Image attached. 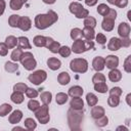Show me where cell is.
<instances>
[{
  "label": "cell",
  "mask_w": 131,
  "mask_h": 131,
  "mask_svg": "<svg viewBox=\"0 0 131 131\" xmlns=\"http://www.w3.org/2000/svg\"><path fill=\"white\" fill-rule=\"evenodd\" d=\"M58 19V15L55 11L53 10H49L47 13L45 14H38L35 16V27L39 30H45L47 28H49L50 26H52L55 21H57Z\"/></svg>",
  "instance_id": "obj_1"
},
{
  "label": "cell",
  "mask_w": 131,
  "mask_h": 131,
  "mask_svg": "<svg viewBox=\"0 0 131 131\" xmlns=\"http://www.w3.org/2000/svg\"><path fill=\"white\" fill-rule=\"evenodd\" d=\"M68 123L70 129L72 130H79L81 128V123L83 121V110H73L70 108L68 111Z\"/></svg>",
  "instance_id": "obj_2"
},
{
  "label": "cell",
  "mask_w": 131,
  "mask_h": 131,
  "mask_svg": "<svg viewBox=\"0 0 131 131\" xmlns=\"http://www.w3.org/2000/svg\"><path fill=\"white\" fill-rule=\"evenodd\" d=\"M94 48V43L92 41H89V40H82V39H77V40H74V43L72 45V51L77 53V54H80L82 52H85L87 50H90V49H93Z\"/></svg>",
  "instance_id": "obj_3"
},
{
  "label": "cell",
  "mask_w": 131,
  "mask_h": 131,
  "mask_svg": "<svg viewBox=\"0 0 131 131\" xmlns=\"http://www.w3.org/2000/svg\"><path fill=\"white\" fill-rule=\"evenodd\" d=\"M70 69L74 73H85L88 70V61L85 58H74L70 62Z\"/></svg>",
  "instance_id": "obj_4"
},
{
  "label": "cell",
  "mask_w": 131,
  "mask_h": 131,
  "mask_svg": "<svg viewBox=\"0 0 131 131\" xmlns=\"http://www.w3.org/2000/svg\"><path fill=\"white\" fill-rule=\"evenodd\" d=\"M69 9L73 14H75L77 18H85L89 15V11L79 2H72L69 6Z\"/></svg>",
  "instance_id": "obj_5"
},
{
  "label": "cell",
  "mask_w": 131,
  "mask_h": 131,
  "mask_svg": "<svg viewBox=\"0 0 131 131\" xmlns=\"http://www.w3.org/2000/svg\"><path fill=\"white\" fill-rule=\"evenodd\" d=\"M19 61L27 71H33L37 66V61L31 52H24Z\"/></svg>",
  "instance_id": "obj_6"
},
{
  "label": "cell",
  "mask_w": 131,
  "mask_h": 131,
  "mask_svg": "<svg viewBox=\"0 0 131 131\" xmlns=\"http://www.w3.org/2000/svg\"><path fill=\"white\" fill-rule=\"evenodd\" d=\"M35 117L37 118L39 123L47 124L49 122V120H50V116H49V111H48L47 104H43V105L39 106L38 110L35 111Z\"/></svg>",
  "instance_id": "obj_7"
},
{
  "label": "cell",
  "mask_w": 131,
  "mask_h": 131,
  "mask_svg": "<svg viewBox=\"0 0 131 131\" xmlns=\"http://www.w3.org/2000/svg\"><path fill=\"white\" fill-rule=\"evenodd\" d=\"M46 78H47V73L44 70L35 71L32 74H30L28 77L29 81L34 85H40L41 83H43L46 80Z\"/></svg>",
  "instance_id": "obj_8"
},
{
  "label": "cell",
  "mask_w": 131,
  "mask_h": 131,
  "mask_svg": "<svg viewBox=\"0 0 131 131\" xmlns=\"http://www.w3.org/2000/svg\"><path fill=\"white\" fill-rule=\"evenodd\" d=\"M104 66H106V68L110 70L117 69L119 66V57L116 55H107L104 58Z\"/></svg>",
  "instance_id": "obj_9"
},
{
  "label": "cell",
  "mask_w": 131,
  "mask_h": 131,
  "mask_svg": "<svg viewBox=\"0 0 131 131\" xmlns=\"http://www.w3.org/2000/svg\"><path fill=\"white\" fill-rule=\"evenodd\" d=\"M45 47H47L49 49L50 52L52 53H57L59 48H60V44L57 41H54L52 38L50 37H46V44Z\"/></svg>",
  "instance_id": "obj_10"
},
{
  "label": "cell",
  "mask_w": 131,
  "mask_h": 131,
  "mask_svg": "<svg viewBox=\"0 0 131 131\" xmlns=\"http://www.w3.org/2000/svg\"><path fill=\"white\" fill-rule=\"evenodd\" d=\"M131 32V28L127 23H121L118 27V34L120 35L121 38L123 37H129Z\"/></svg>",
  "instance_id": "obj_11"
},
{
  "label": "cell",
  "mask_w": 131,
  "mask_h": 131,
  "mask_svg": "<svg viewBox=\"0 0 131 131\" xmlns=\"http://www.w3.org/2000/svg\"><path fill=\"white\" fill-rule=\"evenodd\" d=\"M32 27V21L29 16H20L19 23H18V28L21 31H29Z\"/></svg>",
  "instance_id": "obj_12"
},
{
  "label": "cell",
  "mask_w": 131,
  "mask_h": 131,
  "mask_svg": "<svg viewBox=\"0 0 131 131\" xmlns=\"http://www.w3.org/2000/svg\"><path fill=\"white\" fill-rule=\"evenodd\" d=\"M121 39L117 38V37H113L110 39L108 43H107V49L111 51H117L121 48Z\"/></svg>",
  "instance_id": "obj_13"
},
{
  "label": "cell",
  "mask_w": 131,
  "mask_h": 131,
  "mask_svg": "<svg viewBox=\"0 0 131 131\" xmlns=\"http://www.w3.org/2000/svg\"><path fill=\"white\" fill-rule=\"evenodd\" d=\"M104 58L101 56H96L93 58L92 61V68L96 71V72H100L104 69Z\"/></svg>",
  "instance_id": "obj_14"
},
{
  "label": "cell",
  "mask_w": 131,
  "mask_h": 131,
  "mask_svg": "<svg viewBox=\"0 0 131 131\" xmlns=\"http://www.w3.org/2000/svg\"><path fill=\"white\" fill-rule=\"evenodd\" d=\"M21 118H23V113H21V111L15 110V111H13V112L10 114V116H9V118H8V121H9L10 124H17V123L20 122Z\"/></svg>",
  "instance_id": "obj_15"
},
{
  "label": "cell",
  "mask_w": 131,
  "mask_h": 131,
  "mask_svg": "<svg viewBox=\"0 0 131 131\" xmlns=\"http://www.w3.org/2000/svg\"><path fill=\"white\" fill-rule=\"evenodd\" d=\"M70 106L73 110H78V111L83 110V107H84V101L80 97H73L72 100L70 101Z\"/></svg>",
  "instance_id": "obj_16"
},
{
  "label": "cell",
  "mask_w": 131,
  "mask_h": 131,
  "mask_svg": "<svg viewBox=\"0 0 131 131\" xmlns=\"http://www.w3.org/2000/svg\"><path fill=\"white\" fill-rule=\"evenodd\" d=\"M114 27H115V19H112V18L104 16L103 20L101 23V28L106 32H111V31H113Z\"/></svg>",
  "instance_id": "obj_17"
},
{
  "label": "cell",
  "mask_w": 131,
  "mask_h": 131,
  "mask_svg": "<svg viewBox=\"0 0 131 131\" xmlns=\"http://www.w3.org/2000/svg\"><path fill=\"white\" fill-rule=\"evenodd\" d=\"M82 36H83L86 40L92 41V40L95 38L94 29H93V28H90V27H84L83 30H82Z\"/></svg>",
  "instance_id": "obj_18"
},
{
  "label": "cell",
  "mask_w": 131,
  "mask_h": 131,
  "mask_svg": "<svg viewBox=\"0 0 131 131\" xmlns=\"http://www.w3.org/2000/svg\"><path fill=\"white\" fill-rule=\"evenodd\" d=\"M47 66L50 70L52 71H56L61 67V62L59 59H57L56 57H49L47 59Z\"/></svg>",
  "instance_id": "obj_19"
},
{
  "label": "cell",
  "mask_w": 131,
  "mask_h": 131,
  "mask_svg": "<svg viewBox=\"0 0 131 131\" xmlns=\"http://www.w3.org/2000/svg\"><path fill=\"white\" fill-rule=\"evenodd\" d=\"M83 88L81 86H72L70 89H69V93L68 95H70L71 97H81L82 94H83Z\"/></svg>",
  "instance_id": "obj_20"
},
{
  "label": "cell",
  "mask_w": 131,
  "mask_h": 131,
  "mask_svg": "<svg viewBox=\"0 0 131 131\" xmlns=\"http://www.w3.org/2000/svg\"><path fill=\"white\" fill-rule=\"evenodd\" d=\"M103 115H104V108H103L102 106L96 105V104L93 105V107H92V110H91V117H92L94 120H96V119L102 117Z\"/></svg>",
  "instance_id": "obj_21"
},
{
  "label": "cell",
  "mask_w": 131,
  "mask_h": 131,
  "mask_svg": "<svg viewBox=\"0 0 131 131\" xmlns=\"http://www.w3.org/2000/svg\"><path fill=\"white\" fill-rule=\"evenodd\" d=\"M17 45L21 49H31L32 48L29 39L27 37H24V36H20L17 38Z\"/></svg>",
  "instance_id": "obj_22"
},
{
  "label": "cell",
  "mask_w": 131,
  "mask_h": 131,
  "mask_svg": "<svg viewBox=\"0 0 131 131\" xmlns=\"http://www.w3.org/2000/svg\"><path fill=\"white\" fill-rule=\"evenodd\" d=\"M108 79L112 81V82H119L121 79H122V74L119 70L117 69H113L110 71L108 73Z\"/></svg>",
  "instance_id": "obj_23"
},
{
  "label": "cell",
  "mask_w": 131,
  "mask_h": 131,
  "mask_svg": "<svg viewBox=\"0 0 131 131\" xmlns=\"http://www.w3.org/2000/svg\"><path fill=\"white\" fill-rule=\"evenodd\" d=\"M57 81L60 85H67L70 83L71 81V77L69 75V73L67 72H61L58 76H57Z\"/></svg>",
  "instance_id": "obj_24"
},
{
  "label": "cell",
  "mask_w": 131,
  "mask_h": 131,
  "mask_svg": "<svg viewBox=\"0 0 131 131\" xmlns=\"http://www.w3.org/2000/svg\"><path fill=\"white\" fill-rule=\"evenodd\" d=\"M10 99H11L12 102H14V103H16V104H19V103H21V102L24 101L25 97H24V94H23L21 92L13 91V93H12L11 96H10Z\"/></svg>",
  "instance_id": "obj_25"
},
{
  "label": "cell",
  "mask_w": 131,
  "mask_h": 131,
  "mask_svg": "<svg viewBox=\"0 0 131 131\" xmlns=\"http://www.w3.org/2000/svg\"><path fill=\"white\" fill-rule=\"evenodd\" d=\"M28 0H10L9 6L12 10H19Z\"/></svg>",
  "instance_id": "obj_26"
},
{
  "label": "cell",
  "mask_w": 131,
  "mask_h": 131,
  "mask_svg": "<svg viewBox=\"0 0 131 131\" xmlns=\"http://www.w3.org/2000/svg\"><path fill=\"white\" fill-rule=\"evenodd\" d=\"M23 53H24V52H23V49L19 48V47L13 49V51L11 52V55H10L11 60H12V61H15V62L19 61V60H20V57H21V55H23Z\"/></svg>",
  "instance_id": "obj_27"
},
{
  "label": "cell",
  "mask_w": 131,
  "mask_h": 131,
  "mask_svg": "<svg viewBox=\"0 0 131 131\" xmlns=\"http://www.w3.org/2000/svg\"><path fill=\"white\" fill-rule=\"evenodd\" d=\"M120 103V96L114 95V94H110L108 98H107V104L111 107H116L118 106Z\"/></svg>",
  "instance_id": "obj_28"
},
{
  "label": "cell",
  "mask_w": 131,
  "mask_h": 131,
  "mask_svg": "<svg viewBox=\"0 0 131 131\" xmlns=\"http://www.w3.org/2000/svg\"><path fill=\"white\" fill-rule=\"evenodd\" d=\"M20 15L18 14H11L8 18V24L11 28H18V23H19Z\"/></svg>",
  "instance_id": "obj_29"
},
{
  "label": "cell",
  "mask_w": 131,
  "mask_h": 131,
  "mask_svg": "<svg viewBox=\"0 0 131 131\" xmlns=\"http://www.w3.org/2000/svg\"><path fill=\"white\" fill-rule=\"evenodd\" d=\"M4 69L8 73H14V72H17L18 71V66H17L16 62L6 61L5 62V66H4Z\"/></svg>",
  "instance_id": "obj_30"
},
{
  "label": "cell",
  "mask_w": 131,
  "mask_h": 131,
  "mask_svg": "<svg viewBox=\"0 0 131 131\" xmlns=\"http://www.w3.org/2000/svg\"><path fill=\"white\" fill-rule=\"evenodd\" d=\"M40 98H41V101L43 102V104H49L51 102V99H52V94L51 92L49 91H44L40 94Z\"/></svg>",
  "instance_id": "obj_31"
},
{
  "label": "cell",
  "mask_w": 131,
  "mask_h": 131,
  "mask_svg": "<svg viewBox=\"0 0 131 131\" xmlns=\"http://www.w3.org/2000/svg\"><path fill=\"white\" fill-rule=\"evenodd\" d=\"M34 42V45L37 46V47H45V44H46V37L44 36H41V35H38L34 38L33 40Z\"/></svg>",
  "instance_id": "obj_32"
},
{
  "label": "cell",
  "mask_w": 131,
  "mask_h": 131,
  "mask_svg": "<svg viewBox=\"0 0 131 131\" xmlns=\"http://www.w3.org/2000/svg\"><path fill=\"white\" fill-rule=\"evenodd\" d=\"M4 43L6 44V46L8 47V49L14 48L16 46V44H17V38L14 37V36H8V37H6Z\"/></svg>",
  "instance_id": "obj_33"
},
{
  "label": "cell",
  "mask_w": 131,
  "mask_h": 131,
  "mask_svg": "<svg viewBox=\"0 0 131 131\" xmlns=\"http://www.w3.org/2000/svg\"><path fill=\"white\" fill-rule=\"evenodd\" d=\"M86 101H87V103H88L89 106H93V105H95V104L97 103L98 98H97V96H96L94 93L89 92V93H87V95H86Z\"/></svg>",
  "instance_id": "obj_34"
},
{
  "label": "cell",
  "mask_w": 131,
  "mask_h": 131,
  "mask_svg": "<svg viewBox=\"0 0 131 131\" xmlns=\"http://www.w3.org/2000/svg\"><path fill=\"white\" fill-rule=\"evenodd\" d=\"M94 90L99 93H106L108 88L104 82H99V83H94Z\"/></svg>",
  "instance_id": "obj_35"
},
{
  "label": "cell",
  "mask_w": 131,
  "mask_h": 131,
  "mask_svg": "<svg viewBox=\"0 0 131 131\" xmlns=\"http://www.w3.org/2000/svg\"><path fill=\"white\" fill-rule=\"evenodd\" d=\"M68 98H69V95L66 94L64 92H59L56 94V97H55V100H56V103L57 104H64L67 101H68Z\"/></svg>",
  "instance_id": "obj_36"
},
{
  "label": "cell",
  "mask_w": 131,
  "mask_h": 131,
  "mask_svg": "<svg viewBox=\"0 0 131 131\" xmlns=\"http://www.w3.org/2000/svg\"><path fill=\"white\" fill-rule=\"evenodd\" d=\"M12 111V106L8 103H3L0 105V117H5Z\"/></svg>",
  "instance_id": "obj_37"
},
{
  "label": "cell",
  "mask_w": 131,
  "mask_h": 131,
  "mask_svg": "<svg viewBox=\"0 0 131 131\" xmlns=\"http://www.w3.org/2000/svg\"><path fill=\"white\" fill-rule=\"evenodd\" d=\"M96 26V19L93 17V16H86L84 18V27H90V28H95Z\"/></svg>",
  "instance_id": "obj_38"
},
{
  "label": "cell",
  "mask_w": 131,
  "mask_h": 131,
  "mask_svg": "<svg viewBox=\"0 0 131 131\" xmlns=\"http://www.w3.org/2000/svg\"><path fill=\"white\" fill-rule=\"evenodd\" d=\"M24 124H25V127H26L28 130H34V129H36V127H37V124H36L35 120H33L32 118H27V119L25 120Z\"/></svg>",
  "instance_id": "obj_39"
},
{
  "label": "cell",
  "mask_w": 131,
  "mask_h": 131,
  "mask_svg": "<svg viewBox=\"0 0 131 131\" xmlns=\"http://www.w3.org/2000/svg\"><path fill=\"white\" fill-rule=\"evenodd\" d=\"M71 38L73 40H77V39H81L82 38V30L79 28H74L71 31Z\"/></svg>",
  "instance_id": "obj_40"
},
{
  "label": "cell",
  "mask_w": 131,
  "mask_h": 131,
  "mask_svg": "<svg viewBox=\"0 0 131 131\" xmlns=\"http://www.w3.org/2000/svg\"><path fill=\"white\" fill-rule=\"evenodd\" d=\"M95 124L98 127H104V126H106L108 124V118L103 115L102 117H100V118L95 120Z\"/></svg>",
  "instance_id": "obj_41"
},
{
  "label": "cell",
  "mask_w": 131,
  "mask_h": 131,
  "mask_svg": "<svg viewBox=\"0 0 131 131\" xmlns=\"http://www.w3.org/2000/svg\"><path fill=\"white\" fill-rule=\"evenodd\" d=\"M108 10H110V7H108L106 4H104V3L99 4L98 7H97V12H98V14H100V15H102V16H104L105 14H107Z\"/></svg>",
  "instance_id": "obj_42"
},
{
  "label": "cell",
  "mask_w": 131,
  "mask_h": 131,
  "mask_svg": "<svg viewBox=\"0 0 131 131\" xmlns=\"http://www.w3.org/2000/svg\"><path fill=\"white\" fill-rule=\"evenodd\" d=\"M39 106H40L39 101H37V100H35V99H33V98H31V99L29 100V102H28V108H29L30 111H32V112L37 111Z\"/></svg>",
  "instance_id": "obj_43"
},
{
  "label": "cell",
  "mask_w": 131,
  "mask_h": 131,
  "mask_svg": "<svg viewBox=\"0 0 131 131\" xmlns=\"http://www.w3.org/2000/svg\"><path fill=\"white\" fill-rule=\"evenodd\" d=\"M71 52H72V50H71V48L70 47H68V46H60V48H59V50H58V53L62 56V57H69L70 56V54H71Z\"/></svg>",
  "instance_id": "obj_44"
},
{
  "label": "cell",
  "mask_w": 131,
  "mask_h": 131,
  "mask_svg": "<svg viewBox=\"0 0 131 131\" xmlns=\"http://www.w3.org/2000/svg\"><path fill=\"white\" fill-rule=\"evenodd\" d=\"M27 89H28V86L25 83H16L13 86V91H17V92H21V93H25Z\"/></svg>",
  "instance_id": "obj_45"
},
{
  "label": "cell",
  "mask_w": 131,
  "mask_h": 131,
  "mask_svg": "<svg viewBox=\"0 0 131 131\" xmlns=\"http://www.w3.org/2000/svg\"><path fill=\"white\" fill-rule=\"evenodd\" d=\"M92 82L94 83H99V82H105V76L101 73H96L93 77H92Z\"/></svg>",
  "instance_id": "obj_46"
},
{
  "label": "cell",
  "mask_w": 131,
  "mask_h": 131,
  "mask_svg": "<svg viewBox=\"0 0 131 131\" xmlns=\"http://www.w3.org/2000/svg\"><path fill=\"white\" fill-rule=\"evenodd\" d=\"M26 95L29 97V98H35V97H37L38 96V90H36V89H34V88H29L28 87V89L26 90Z\"/></svg>",
  "instance_id": "obj_47"
},
{
  "label": "cell",
  "mask_w": 131,
  "mask_h": 131,
  "mask_svg": "<svg viewBox=\"0 0 131 131\" xmlns=\"http://www.w3.org/2000/svg\"><path fill=\"white\" fill-rule=\"evenodd\" d=\"M95 39H96V42L100 45H104L106 43V37L102 34V33H98L96 36H95Z\"/></svg>",
  "instance_id": "obj_48"
},
{
  "label": "cell",
  "mask_w": 131,
  "mask_h": 131,
  "mask_svg": "<svg viewBox=\"0 0 131 131\" xmlns=\"http://www.w3.org/2000/svg\"><path fill=\"white\" fill-rule=\"evenodd\" d=\"M130 59H131V55H128L124 61V70L127 73L131 72V63H130Z\"/></svg>",
  "instance_id": "obj_49"
},
{
  "label": "cell",
  "mask_w": 131,
  "mask_h": 131,
  "mask_svg": "<svg viewBox=\"0 0 131 131\" xmlns=\"http://www.w3.org/2000/svg\"><path fill=\"white\" fill-rule=\"evenodd\" d=\"M7 53H8V47L6 46L5 43L0 42V55L5 56V55H7Z\"/></svg>",
  "instance_id": "obj_50"
},
{
  "label": "cell",
  "mask_w": 131,
  "mask_h": 131,
  "mask_svg": "<svg viewBox=\"0 0 131 131\" xmlns=\"http://www.w3.org/2000/svg\"><path fill=\"white\" fill-rule=\"evenodd\" d=\"M104 16H105V17H108V18H112V19H115V20H116V18H117V11H116L115 9H113V8H110V10H108L107 14H105Z\"/></svg>",
  "instance_id": "obj_51"
},
{
  "label": "cell",
  "mask_w": 131,
  "mask_h": 131,
  "mask_svg": "<svg viewBox=\"0 0 131 131\" xmlns=\"http://www.w3.org/2000/svg\"><path fill=\"white\" fill-rule=\"evenodd\" d=\"M131 44V40L129 37H123L121 38V46L123 47H129Z\"/></svg>",
  "instance_id": "obj_52"
},
{
  "label": "cell",
  "mask_w": 131,
  "mask_h": 131,
  "mask_svg": "<svg viewBox=\"0 0 131 131\" xmlns=\"http://www.w3.org/2000/svg\"><path fill=\"white\" fill-rule=\"evenodd\" d=\"M114 5H117L120 8H125L128 5V0H116Z\"/></svg>",
  "instance_id": "obj_53"
},
{
  "label": "cell",
  "mask_w": 131,
  "mask_h": 131,
  "mask_svg": "<svg viewBox=\"0 0 131 131\" xmlns=\"http://www.w3.org/2000/svg\"><path fill=\"white\" fill-rule=\"evenodd\" d=\"M110 94H114V95H117V96H121L122 94V89L120 87H113L111 90H110Z\"/></svg>",
  "instance_id": "obj_54"
},
{
  "label": "cell",
  "mask_w": 131,
  "mask_h": 131,
  "mask_svg": "<svg viewBox=\"0 0 131 131\" xmlns=\"http://www.w3.org/2000/svg\"><path fill=\"white\" fill-rule=\"evenodd\" d=\"M5 6H6L5 0H0V15L3 14V12L5 10Z\"/></svg>",
  "instance_id": "obj_55"
},
{
  "label": "cell",
  "mask_w": 131,
  "mask_h": 131,
  "mask_svg": "<svg viewBox=\"0 0 131 131\" xmlns=\"http://www.w3.org/2000/svg\"><path fill=\"white\" fill-rule=\"evenodd\" d=\"M98 0H85V3L87 6H94L97 3Z\"/></svg>",
  "instance_id": "obj_56"
},
{
  "label": "cell",
  "mask_w": 131,
  "mask_h": 131,
  "mask_svg": "<svg viewBox=\"0 0 131 131\" xmlns=\"http://www.w3.org/2000/svg\"><path fill=\"white\" fill-rule=\"evenodd\" d=\"M44 3H46V4H53L56 0H42Z\"/></svg>",
  "instance_id": "obj_57"
},
{
  "label": "cell",
  "mask_w": 131,
  "mask_h": 131,
  "mask_svg": "<svg viewBox=\"0 0 131 131\" xmlns=\"http://www.w3.org/2000/svg\"><path fill=\"white\" fill-rule=\"evenodd\" d=\"M130 96H131V94H128L127 97H126V100H127V103L128 104H130Z\"/></svg>",
  "instance_id": "obj_58"
},
{
  "label": "cell",
  "mask_w": 131,
  "mask_h": 131,
  "mask_svg": "<svg viewBox=\"0 0 131 131\" xmlns=\"http://www.w3.org/2000/svg\"><path fill=\"white\" fill-rule=\"evenodd\" d=\"M21 129H23L21 127H14L12 130H13V131H15V130H21Z\"/></svg>",
  "instance_id": "obj_59"
},
{
  "label": "cell",
  "mask_w": 131,
  "mask_h": 131,
  "mask_svg": "<svg viewBox=\"0 0 131 131\" xmlns=\"http://www.w3.org/2000/svg\"><path fill=\"white\" fill-rule=\"evenodd\" d=\"M106 1H107L110 4H115V1H116V0H106Z\"/></svg>",
  "instance_id": "obj_60"
},
{
  "label": "cell",
  "mask_w": 131,
  "mask_h": 131,
  "mask_svg": "<svg viewBox=\"0 0 131 131\" xmlns=\"http://www.w3.org/2000/svg\"><path fill=\"white\" fill-rule=\"evenodd\" d=\"M79 1H80V0H79Z\"/></svg>",
  "instance_id": "obj_61"
}]
</instances>
